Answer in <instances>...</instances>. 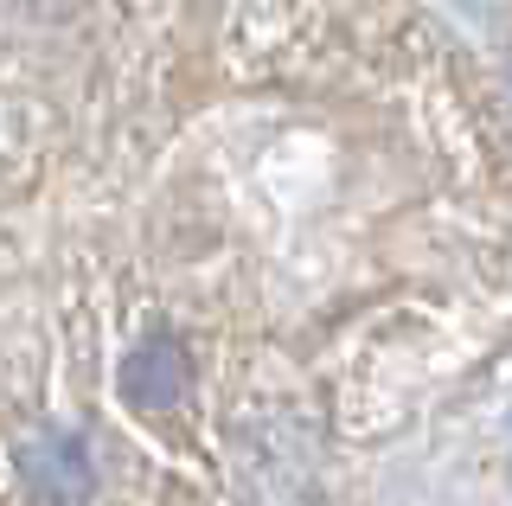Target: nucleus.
I'll use <instances>...</instances> for the list:
<instances>
[{"label":"nucleus","instance_id":"1","mask_svg":"<svg viewBox=\"0 0 512 506\" xmlns=\"http://www.w3.org/2000/svg\"><path fill=\"white\" fill-rule=\"evenodd\" d=\"M244 0H0V506H96L212 193Z\"/></svg>","mask_w":512,"mask_h":506}]
</instances>
